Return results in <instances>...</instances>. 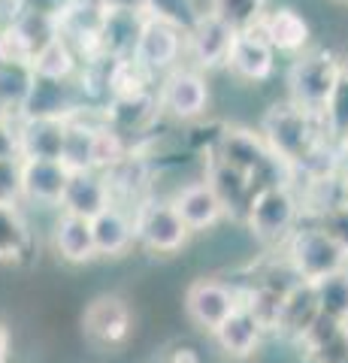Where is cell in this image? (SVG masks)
<instances>
[{
	"mask_svg": "<svg viewBox=\"0 0 348 363\" xmlns=\"http://www.w3.org/2000/svg\"><path fill=\"white\" fill-rule=\"evenodd\" d=\"M70 169L61 161H40V157H21V200L40 203V206H61Z\"/></svg>",
	"mask_w": 348,
	"mask_h": 363,
	"instance_id": "e0dca14e",
	"label": "cell"
},
{
	"mask_svg": "<svg viewBox=\"0 0 348 363\" xmlns=\"http://www.w3.org/2000/svg\"><path fill=\"white\" fill-rule=\"evenodd\" d=\"M161 112L158 94L145 91H133V94H116L109 100V106L103 112V124L116 133H140L155 121V116Z\"/></svg>",
	"mask_w": 348,
	"mask_h": 363,
	"instance_id": "ac0fdd59",
	"label": "cell"
},
{
	"mask_svg": "<svg viewBox=\"0 0 348 363\" xmlns=\"http://www.w3.org/2000/svg\"><path fill=\"white\" fill-rule=\"evenodd\" d=\"M9 25L25 37V43L30 45V52H33V58H37V55L46 49L52 40L61 37L58 21L49 18V16H37V13H16V18L9 21Z\"/></svg>",
	"mask_w": 348,
	"mask_h": 363,
	"instance_id": "f1b7e54d",
	"label": "cell"
},
{
	"mask_svg": "<svg viewBox=\"0 0 348 363\" xmlns=\"http://www.w3.org/2000/svg\"><path fill=\"white\" fill-rule=\"evenodd\" d=\"M170 203H173V209L179 212V218L185 221V227L191 233L212 230V227L228 215V206H224V200L218 197V191L209 185V179L191 182V185L179 188Z\"/></svg>",
	"mask_w": 348,
	"mask_h": 363,
	"instance_id": "4fadbf2b",
	"label": "cell"
},
{
	"mask_svg": "<svg viewBox=\"0 0 348 363\" xmlns=\"http://www.w3.org/2000/svg\"><path fill=\"white\" fill-rule=\"evenodd\" d=\"M167 363H200L197 360V351L194 348H176L170 357H167Z\"/></svg>",
	"mask_w": 348,
	"mask_h": 363,
	"instance_id": "d590c367",
	"label": "cell"
},
{
	"mask_svg": "<svg viewBox=\"0 0 348 363\" xmlns=\"http://www.w3.org/2000/svg\"><path fill=\"white\" fill-rule=\"evenodd\" d=\"M342 61L330 52H306L291 64L288 73V91H291V104H297L306 112H321L333 94L336 82L342 73Z\"/></svg>",
	"mask_w": 348,
	"mask_h": 363,
	"instance_id": "277c9868",
	"label": "cell"
},
{
	"mask_svg": "<svg viewBox=\"0 0 348 363\" xmlns=\"http://www.w3.org/2000/svg\"><path fill=\"white\" fill-rule=\"evenodd\" d=\"M55 252L61 255V260L76 264V267L97 260L91 221L79 218V215H70V212H61V218L55 221Z\"/></svg>",
	"mask_w": 348,
	"mask_h": 363,
	"instance_id": "7402d4cb",
	"label": "cell"
},
{
	"mask_svg": "<svg viewBox=\"0 0 348 363\" xmlns=\"http://www.w3.org/2000/svg\"><path fill=\"white\" fill-rule=\"evenodd\" d=\"M212 16H218L224 25H230L233 30H249L266 13V0H212L209 6Z\"/></svg>",
	"mask_w": 348,
	"mask_h": 363,
	"instance_id": "83f0119b",
	"label": "cell"
},
{
	"mask_svg": "<svg viewBox=\"0 0 348 363\" xmlns=\"http://www.w3.org/2000/svg\"><path fill=\"white\" fill-rule=\"evenodd\" d=\"M16 130H18V155H21V157L61 161L67 118H55V116L21 118V124H18Z\"/></svg>",
	"mask_w": 348,
	"mask_h": 363,
	"instance_id": "d6986e66",
	"label": "cell"
},
{
	"mask_svg": "<svg viewBox=\"0 0 348 363\" xmlns=\"http://www.w3.org/2000/svg\"><path fill=\"white\" fill-rule=\"evenodd\" d=\"M21 200V157H4L0 161V203Z\"/></svg>",
	"mask_w": 348,
	"mask_h": 363,
	"instance_id": "d6a6232c",
	"label": "cell"
},
{
	"mask_svg": "<svg viewBox=\"0 0 348 363\" xmlns=\"http://www.w3.org/2000/svg\"><path fill=\"white\" fill-rule=\"evenodd\" d=\"M133 330L130 306L118 294H100L82 312V333L94 348H121Z\"/></svg>",
	"mask_w": 348,
	"mask_h": 363,
	"instance_id": "52a82bcc",
	"label": "cell"
},
{
	"mask_svg": "<svg viewBox=\"0 0 348 363\" xmlns=\"http://www.w3.org/2000/svg\"><path fill=\"white\" fill-rule=\"evenodd\" d=\"M142 9H145V16L170 21L179 30H188L194 25V18L200 16L194 0H142Z\"/></svg>",
	"mask_w": 348,
	"mask_h": 363,
	"instance_id": "f546056e",
	"label": "cell"
},
{
	"mask_svg": "<svg viewBox=\"0 0 348 363\" xmlns=\"http://www.w3.org/2000/svg\"><path fill=\"white\" fill-rule=\"evenodd\" d=\"M345 4H348V0H345Z\"/></svg>",
	"mask_w": 348,
	"mask_h": 363,
	"instance_id": "b9f144b4",
	"label": "cell"
},
{
	"mask_svg": "<svg viewBox=\"0 0 348 363\" xmlns=\"http://www.w3.org/2000/svg\"><path fill=\"white\" fill-rule=\"evenodd\" d=\"M285 260L297 272L303 285H312L336 269L348 267V242L336 230L324 227H297L282 242Z\"/></svg>",
	"mask_w": 348,
	"mask_h": 363,
	"instance_id": "7a4b0ae2",
	"label": "cell"
},
{
	"mask_svg": "<svg viewBox=\"0 0 348 363\" xmlns=\"http://www.w3.org/2000/svg\"><path fill=\"white\" fill-rule=\"evenodd\" d=\"M215 157L221 164H228L233 169H240L245 176H257L266 164H276V157L269 155L266 143L261 133L245 130V128H228L218 136V149Z\"/></svg>",
	"mask_w": 348,
	"mask_h": 363,
	"instance_id": "9a60e30c",
	"label": "cell"
},
{
	"mask_svg": "<svg viewBox=\"0 0 348 363\" xmlns=\"http://www.w3.org/2000/svg\"><path fill=\"white\" fill-rule=\"evenodd\" d=\"M158 104L176 121H197L209 109V85L197 67H173L158 88Z\"/></svg>",
	"mask_w": 348,
	"mask_h": 363,
	"instance_id": "8992f818",
	"label": "cell"
},
{
	"mask_svg": "<svg viewBox=\"0 0 348 363\" xmlns=\"http://www.w3.org/2000/svg\"><path fill=\"white\" fill-rule=\"evenodd\" d=\"M339 149H342V155L348 157V128H345V133L339 136Z\"/></svg>",
	"mask_w": 348,
	"mask_h": 363,
	"instance_id": "f35d334b",
	"label": "cell"
},
{
	"mask_svg": "<svg viewBox=\"0 0 348 363\" xmlns=\"http://www.w3.org/2000/svg\"><path fill=\"white\" fill-rule=\"evenodd\" d=\"M233 37H237V30L224 25L218 16L200 13L194 25L185 30V52L191 55L197 70H215V67H224V61H228Z\"/></svg>",
	"mask_w": 348,
	"mask_h": 363,
	"instance_id": "30bf717a",
	"label": "cell"
},
{
	"mask_svg": "<svg viewBox=\"0 0 348 363\" xmlns=\"http://www.w3.org/2000/svg\"><path fill=\"white\" fill-rule=\"evenodd\" d=\"M336 363H348V357H342V360H336Z\"/></svg>",
	"mask_w": 348,
	"mask_h": 363,
	"instance_id": "ab89813d",
	"label": "cell"
},
{
	"mask_svg": "<svg viewBox=\"0 0 348 363\" xmlns=\"http://www.w3.org/2000/svg\"><path fill=\"white\" fill-rule=\"evenodd\" d=\"M112 191H109V182L106 173L100 169H76L67 179V188H64V197H61V212H70V215H79V218L91 221L94 215H100L106 206H112Z\"/></svg>",
	"mask_w": 348,
	"mask_h": 363,
	"instance_id": "5bb4252c",
	"label": "cell"
},
{
	"mask_svg": "<svg viewBox=\"0 0 348 363\" xmlns=\"http://www.w3.org/2000/svg\"><path fill=\"white\" fill-rule=\"evenodd\" d=\"M30 252V224L18 203H0V267L21 264Z\"/></svg>",
	"mask_w": 348,
	"mask_h": 363,
	"instance_id": "603a6c76",
	"label": "cell"
},
{
	"mask_svg": "<svg viewBox=\"0 0 348 363\" xmlns=\"http://www.w3.org/2000/svg\"><path fill=\"white\" fill-rule=\"evenodd\" d=\"M4 157H21L18 155V130L13 121L0 124V161Z\"/></svg>",
	"mask_w": 348,
	"mask_h": 363,
	"instance_id": "e575fe53",
	"label": "cell"
},
{
	"mask_svg": "<svg viewBox=\"0 0 348 363\" xmlns=\"http://www.w3.org/2000/svg\"><path fill=\"white\" fill-rule=\"evenodd\" d=\"M0 61H6V64H33L30 45L25 43V37H21L13 25L0 30Z\"/></svg>",
	"mask_w": 348,
	"mask_h": 363,
	"instance_id": "1f68e13d",
	"label": "cell"
},
{
	"mask_svg": "<svg viewBox=\"0 0 348 363\" xmlns=\"http://www.w3.org/2000/svg\"><path fill=\"white\" fill-rule=\"evenodd\" d=\"M76 52L67 45V40H52L46 49H43L37 58H33V76H40V79H73L76 73Z\"/></svg>",
	"mask_w": 348,
	"mask_h": 363,
	"instance_id": "484cf974",
	"label": "cell"
},
{
	"mask_svg": "<svg viewBox=\"0 0 348 363\" xmlns=\"http://www.w3.org/2000/svg\"><path fill=\"white\" fill-rule=\"evenodd\" d=\"M209 185L218 191V197L224 200V206H245V200L254 191V179L240 173V169H233L228 164H221L218 157H212V167H209Z\"/></svg>",
	"mask_w": 348,
	"mask_h": 363,
	"instance_id": "d4e9b609",
	"label": "cell"
},
{
	"mask_svg": "<svg viewBox=\"0 0 348 363\" xmlns=\"http://www.w3.org/2000/svg\"><path fill=\"white\" fill-rule=\"evenodd\" d=\"M0 363H9V330L0 321Z\"/></svg>",
	"mask_w": 348,
	"mask_h": 363,
	"instance_id": "8d00e7d4",
	"label": "cell"
},
{
	"mask_svg": "<svg viewBox=\"0 0 348 363\" xmlns=\"http://www.w3.org/2000/svg\"><path fill=\"white\" fill-rule=\"evenodd\" d=\"M309 288L312 297H315V309L321 315H327L339 324H348V267L312 281Z\"/></svg>",
	"mask_w": 348,
	"mask_h": 363,
	"instance_id": "cb8c5ba5",
	"label": "cell"
},
{
	"mask_svg": "<svg viewBox=\"0 0 348 363\" xmlns=\"http://www.w3.org/2000/svg\"><path fill=\"white\" fill-rule=\"evenodd\" d=\"M33 88V67L30 64H0V104L18 112Z\"/></svg>",
	"mask_w": 348,
	"mask_h": 363,
	"instance_id": "4316f807",
	"label": "cell"
},
{
	"mask_svg": "<svg viewBox=\"0 0 348 363\" xmlns=\"http://www.w3.org/2000/svg\"><path fill=\"white\" fill-rule=\"evenodd\" d=\"M91 233H94L97 257H125L130 252V245L137 242L133 240V218L118 203H112L100 215H94Z\"/></svg>",
	"mask_w": 348,
	"mask_h": 363,
	"instance_id": "ffe728a7",
	"label": "cell"
},
{
	"mask_svg": "<svg viewBox=\"0 0 348 363\" xmlns=\"http://www.w3.org/2000/svg\"><path fill=\"white\" fill-rule=\"evenodd\" d=\"M303 206L291 182H269V185L252 191L245 200V224H249L254 240L266 245L285 242L297 230Z\"/></svg>",
	"mask_w": 348,
	"mask_h": 363,
	"instance_id": "3957f363",
	"label": "cell"
},
{
	"mask_svg": "<svg viewBox=\"0 0 348 363\" xmlns=\"http://www.w3.org/2000/svg\"><path fill=\"white\" fill-rule=\"evenodd\" d=\"M324 121H327L330 140H339L348 128V67H342L339 82H336L327 106H324Z\"/></svg>",
	"mask_w": 348,
	"mask_h": 363,
	"instance_id": "4dcf8cb0",
	"label": "cell"
},
{
	"mask_svg": "<svg viewBox=\"0 0 348 363\" xmlns=\"http://www.w3.org/2000/svg\"><path fill=\"white\" fill-rule=\"evenodd\" d=\"M266 333V327L261 324V318L252 312V306L240 300V306L230 312V318L224 321L212 339L218 342V348L228 354L230 360H249L257 348H261V339Z\"/></svg>",
	"mask_w": 348,
	"mask_h": 363,
	"instance_id": "2e32d148",
	"label": "cell"
},
{
	"mask_svg": "<svg viewBox=\"0 0 348 363\" xmlns=\"http://www.w3.org/2000/svg\"><path fill=\"white\" fill-rule=\"evenodd\" d=\"M145 21V9H128V6H103V18H100V55L109 61H125L133 58L140 30Z\"/></svg>",
	"mask_w": 348,
	"mask_h": 363,
	"instance_id": "8fae6325",
	"label": "cell"
},
{
	"mask_svg": "<svg viewBox=\"0 0 348 363\" xmlns=\"http://www.w3.org/2000/svg\"><path fill=\"white\" fill-rule=\"evenodd\" d=\"M261 136L276 164H282L285 169H300L330 143L327 121L321 112H306L291 100L269 106L261 121Z\"/></svg>",
	"mask_w": 348,
	"mask_h": 363,
	"instance_id": "6da1fadb",
	"label": "cell"
},
{
	"mask_svg": "<svg viewBox=\"0 0 348 363\" xmlns=\"http://www.w3.org/2000/svg\"><path fill=\"white\" fill-rule=\"evenodd\" d=\"M185 221L179 218L170 200H142L133 215V240L149 255H176L191 242Z\"/></svg>",
	"mask_w": 348,
	"mask_h": 363,
	"instance_id": "5b68a950",
	"label": "cell"
},
{
	"mask_svg": "<svg viewBox=\"0 0 348 363\" xmlns=\"http://www.w3.org/2000/svg\"><path fill=\"white\" fill-rule=\"evenodd\" d=\"M240 294L221 279H197L185 291V312L203 333H215L240 306Z\"/></svg>",
	"mask_w": 348,
	"mask_h": 363,
	"instance_id": "9c48e42d",
	"label": "cell"
},
{
	"mask_svg": "<svg viewBox=\"0 0 348 363\" xmlns=\"http://www.w3.org/2000/svg\"><path fill=\"white\" fill-rule=\"evenodd\" d=\"M13 6H16V13H37V16H49L58 21L73 6V0H13Z\"/></svg>",
	"mask_w": 348,
	"mask_h": 363,
	"instance_id": "836d02e7",
	"label": "cell"
},
{
	"mask_svg": "<svg viewBox=\"0 0 348 363\" xmlns=\"http://www.w3.org/2000/svg\"><path fill=\"white\" fill-rule=\"evenodd\" d=\"M13 116H16V112H13V109H9V106H4V104H0V124L13 121Z\"/></svg>",
	"mask_w": 348,
	"mask_h": 363,
	"instance_id": "74e56055",
	"label": "cell"
},
{
	"mask_svg": "<svg viewBox=\"0 0 348 363\" xmlns=\"http://www.w3.org/2000/svg\"><path fill=\"white\" fill-rule=\"evenodd\" d=\"M254 28L264 33V40L273 45L276 52L297 55L306 49V43H309V21L303 18L297 9H288V6L264 13V18L257 21Z\"/></svg>",
	"mask_w": 348,
	"mask_h": 363,
	"instance_id": "44dd1931",
	"label": "cell"
},
{
	"mask_svg": "<svg viewBox=\"0 0 348 363\" xmlns=\"http://www.w3.org/2000/svg\"><path fill=\"white\" fill-rule=\"evenodd\" d=\"M182 52H185V30H179L176 25H170L164 18L145 16L137 49H133V61L145 73L155 76V73L173 70L176 61L182 58Z\"/></svg>",
	"mask_w": 348,
	"mask_h": 363,
	"instance_id": "ba28073f",
	"label": "cell"
},
{
	"mask_svg": "<svg viewBox=\"0 0 348 363\" xmlns=\"http://www.w3.org/2000/svg\"><path fill=\"white\" fill-rule=\"evenodd\" d=\"M0 64H4V61H0Z\"/></svg>",
	"mask_w": 348,
	"mask_h": 363,
	"instance_id": "60d3db41",
	"label": "cell"
},
{
	"mask_svg": "<svg viewBox=\"0 0 348 363\" xmlns=\"http://www.w3.org/2000/svg\"><path fill=\"white\" fill-rule=\"evenodd\" d=\"M224 67L237 79H245V82H266L276 70V49L264 40V33L257 28L240 30L233 37Z\"/></svg>",
	"mask_w": 348,
	"mask_h": 363,
	"instance_id": "7c38bea8",
	"label": "cell"
}]
</instances>
